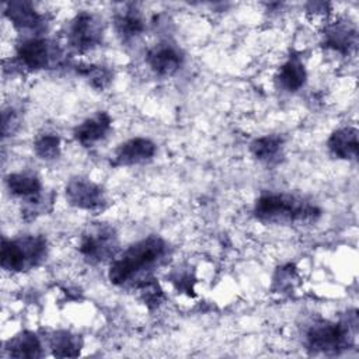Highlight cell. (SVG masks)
I'll use <instances>...</instances> for the list:
<instances>
[{
    "label": "cell",
    "instance_id": "obj_1",
    "mask_svg": "<svg viewBox=\"0 0 359 359\" xmlns=\"http://www.w3.org/2000/svg\"><path fill=\"white\" fill-rule=\"evenodd\" d=\"M168 244L160 236H147L115 255L108 269V279L115 286L135 285L149 279V273L164 264Z\"/></svg>",
    "mask_w": 359,
    "mask_h": 359
},
{
    "label": "cell",
    "instance_id": "obj_12",
    "mask_svg": "<svg viewBox=\"0 0 359 359\" xmlns=\"http://www.w3.org/2000/svg\"><path fill=\"white\" fill-rule=\"evenodd\" d=\"M156 144L147 137H133L121 143L112 158V165L115 167H129L144 164L150 161L156 154Z\"/></svg>",
    "mask_w": 359,
    "mask_h": 359
},
{
    "label": "cell",
    "instance_id": "obj_23",
    "mask_svg": "<svg viewBox=\"0 0 359 359\" xmlns=\"http://www.w3.org/2000/svg\"><path fill=\"white\" fill-rule=\"evenodd\" d=\"M20 126V118L13 108L3 109L1 112V135L3 137L11 136Z\"/></svg>",
    "mask_w": 359,
    "mask_h": 359
},
{
    "label": "cell",
    "instance_id": "obj_10",
    "mask_svg": "<svg viewBox=\"0 0 359 359\" xmlns=\"http://www.w3.org/2000/svg\"><path fill=\"white\" fill-rule=\"evenodd\" d=\"M146 63L156 76L171 77L182 67L184 55L174 43L158 42L147 50Z\"/></svg>",
    "mask_w": 359,
    "mask_h": 359
},
{
    "label": "cell",
    "instance_id": "obj_11",
    "mask_svg": "<svg viewBox=\"0 0 359 359\" xmlns=\"http://www.w3.org/2000/svg\"><path fill=\"white\" fill-rule=\"evenodd\" d=\"M4 15L18 31L31 34L29 36H38L34 32L42 31L46 24L45 17L35 10L32 3L25 0H14L6 3Z\"/></svg>",
    "mask_w": 359,
    "mask_h": 359
},
{
    "label": "cell",
    "instance_id": "obj_21",
    "mask_svg": "<svg viewBox=\"0 0 359 359\" xmlns=\"http://www.w3.org/2000/svg\"><path fill=\"white\" fill-rule=\"evenodd\" d=\"M76 70L97 90L107 88L114 77V72L104 65H77Z\"/></svg>",
    "mask_w": 359,
    "mask_h": 359
},
{
    "label": "cell",
    "instance_id": "obj_14",
    "mask_svg": "<svg viewBox=\"0 0 359 359\" xmlns=\"http://www.w3.org/2000/svg\"><path fill=\"white\" fill-rule=\"evenodd\" d=\"M324 45L344 56L353 53L358 45L356 27L346 20L331 22L324 32Z\"/></svg>",
    "mask_w": 359,
    "mask_h": 359
},
{
    "label": "cell",
    "instance_id": "obj_2",
    "mask_svg": "<svg viewBox=\"0 0 359 359\" xmlns=\"http://www.w3.org/2000/svg\"><path fill=\"white\" fill-rule=\"evenodd\" d=\"M254 216L266 224L307 226L321 217V209L303 196L287 192H264L254 203Z\"/></svg>",
    "mask_w": 359,
    "mask_h": 359
},
{
    "label": "cell",
    "instance_id": "obj_20",
    "mask_svg": "<svg viewBox=\"0 0 359 359\" xmlns=\"http://www.w3.org/2000/svg\"><path fill=\"white\" fill-rule=\"evenodd\" d=\"M49 345L53 356L74 358L80 355L83 341L80 335H76L70 331H56L52 334Z\"/></svg>",
    "mask_w": 359,
    "mask_h": 359
},
{
    "label": "cell",
    "instance_id": "obj_6",
    "mask_svg": "<svg viewBox=\"0 0 359 359\" xmlns=\"http://www.w3.org/2000/svg\"><path fill=\"white\" fill-rule=\"evenodd\" d=\"M104 36V25L101 18L90 11L77 13L67 25V43L79 52L86 53L95 49Z\"/></svg>",
    "mask_w": 359,
    "mask_h": 359
},
{
    "label": "cell",
    "instance_id": "obj_17",
    "mask_svg": "<svg viewBox=\"0 0 359 359\" xmlns=\"http://www.w3.org/2000/svg\"><path fill=\"white\" fill-rule=\"evenodd\" d=\"M358 147V129L353 126H344L334 130L327 140V149L330 154L338 160H356Z\"/></svg>",
    "mask_w": 359,
    "mask_h": 359
},
{
    "label": "cell",
    "instance_id": "obj_16",
    "mask_svg": "<svg viewBox=\"0 0 359 359\" xmlns=\"http://www.w3.org/2000/svg\"><path fill=\"white\" fill-rule=\"evenodd\" d=\"M307 80V70L297 55L289 56L278 69L275 74V83L278 88L286 93H296L299 91Z\"/></svg>",
    "mask_w": 359,
    "mask_h": 359
},
{
    "label": "cell",
    "instance_id": "obj_3",
    "mask_svg": "<svg viewBox=\"0 0 359 359\" xmlns=\"http://www.w3.org/2000/svg\"><path fill=\"white\" fill-rule=\"evenodd\" d=\"M358 335L356 311L339 320H316L304 332V345L311 353L338 355L355 345Z\"/></svg>",
    "mask_w": 359,
    "mask_h": 359
},
{
    "label": "cell",
    "instance_id": "obj_19",
    "mask_svg": "<svg viewBox=\"0 0 359 359\" xmlns=\"http://www.w3.org/2000/svg\"><path fill=\"white\" fill-rule=\"evenodd\" d=\"M285 140L280 135H264L257 137L250 144L251 154L261 163L271 164L279 160L283 151Z\"/></svg>",
    "mask_w": 359,
    "mask_h": 359
},
{
    "label": "cell",
    "instance_id": "obj_18",
    "mask_svg": "<svg viewBox=\"0 0 359 359\" xmlns=\"http://www.w3.org/2000/svg\"><path fill=\"white\" fill-rule=\"evenodd\" d=\"M6 351L8 356L17 359H36L43 355L42 342L32 331H21L11 337L6 344Z\"/></svg>",
    "mask_w": 359,
    "mask_h": 359
},
{
    "label": "cell",
    "instance_id": "obj_22",
    "mask_svg": "<svg viewBox=\"0 0 359 359\" xmlns=\"http://www.w3.org/2000/svg\"><path fill=\"white\" fill-rule=\"evenodd\" d=\"M35 154L45 161L55 160L60 156V137L55 133H43L34 142Z\"/></svg>",
    "mask_w": 359,
    "mask_h": 359
},
{
    "label": "cell",
    "instance_id": "obj_13",
    "mask_svg": "<svg viewBox=\"0 0 359 359\" xmlns=\"http://www.w3.org/2000/svg\"><path fill=\"white\" fill-rule=\"evenodd\" d=\"M112 129V119L108 112L100 111L79 123L73 130L74 140L83 147H93L104 140Z\"/></svg>",
    "mask_w": 359,
    "mask_h": 359
},
{
    "label": "cell",
    "instance_id": "obj_5",
    "mask_svg": "<svg viewBox=\"0 0 359 359\" xmlns=\"http://www.w3.org/2000/svg\"><path fill=\"white\" fill-rule=\"evenodd\" d=\"M118 236L114 227L105 223L88 226L80 236L79 252L88 264H102L112 261L118 254Z\"/></svg>",
    "mask_w": 359,
    "mask_h": 359
},
{
    "label": "cell",
    "instance_id": "obj_15",
    "mask_svg": "<svg viewBox=\"0 0 359 359\" xmlns=\"http://www.w3.org/2000/svg\"><path fill=\"white\" fill-rule=\"evenodd\" d=\"M114 25L122 42L136 41L146 28L144 18L135 4L122 6V8L118 10L114 17Z\"/></svg>",
    "mask_w": 359,
    "mask_h": 359
},
{
    "label": "cell",
    "instance_id": "obj_7",
    "mask_svg": "<svg viewBox=\"0 0 359 359\" xmlns=\"http://www.w3.org/2000/svg\"><path fill=\"white\" fill-rule=\"evenodd\" d=\"M17 62L28 72L49 69L60 59L56 45L41 36H27L18 42L15 49Z\"/></svg>",
    "mask_w": 359,
    "mask_h": 359
},
{
    "label": "cell",
    "instance_id": "obj_4",
    "mask_svg": "<svg viewBox=\"0 0 359 359\" xmlns=\"http://www.w3.org/2000/svg\"><path fill=\"white\" fill-rule=\"evenodd\" d=\"M48 252V241L39 234L3 238L0 250L1 268L8 272H25L39 265Z\"/></svg>",
    "mask_w": 359,
    "mask_h": 359
},
{
    "label": "cell",
    "instance_id": "obj_9",
    "mask_svg": "<svg viewBox=\"0 0 359 359\" xmlns=\"http://www.w3.org/2000/svg\"><path fill=\"white\" fill-rule=\"evenodd\" d=\"M6 185L10 194L15 198L22 199L27 203L25 212L38 213L41 209L42 182L32 172H11L6 178Z\"/></svg>",
    "mask_w": 359,
    "mask_h": 359
},
{
    "label": "cell",
    "instance_id": "obj_8",
    "mask_svg": "<svg viewBox=\"0 0 359 359\" xmlns=\"http://www.w3.org/2000/svg\"><path fill=\"white\" fill-rule=\"evenodd\" d=\"M69 205L80 210L101 212L108 205V198L101 185L87 177H73L65 187Z\"/></svg>",
    "mask_w": 359,
    "mask_h": 359
}]
</instances>
